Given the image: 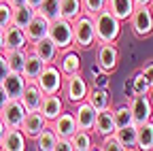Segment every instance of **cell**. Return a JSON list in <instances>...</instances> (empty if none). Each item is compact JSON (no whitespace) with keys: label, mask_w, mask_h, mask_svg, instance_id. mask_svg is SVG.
Masks as SVG:
<instances>
[{"label":"cell","mask_w":153,"mask_h":151,"mask_svg":"<svg viewBox=\"0 0 153 151\" xmlns=\"http://www.w3.org/2000/svg\"><path fill=\"white\" fill-rule=\"evenodd\" d=\"M121 19H117L108 9L94 15V28H96V41L98 43H117L121 36Z\"/></svg>","instance_id":"6da1fadb"},{"label":"cell","mask_w":153,"mask_h":151,"mask_svg":"<svg viewBox=\"0 0 153 151\" xmlns=\"http://www.w3.org/2000/svg\"><path fill=\"white\" fill-rule=\"evenodd\" d=\"M74 28V47L76 49H89L96 41V28H94V17H89L87 13L79 15L72 22Z\"/></svg>","instance_id":"7a4b0ae2"},{"label":"cell","mask_w":153,"mask_h":151,"mask_svg":"<svg viewBox=\"0 0 153 151\" xmlns=\"http://www.w3.org/2000/svg\"><path fill=\"white\" fill-rule=\"evenodd\" d=\"M130 30L136 39H149L153 34V11L151 7H136L132 13V17L128 19Z\"/></svg>","instance_id":"3957f363"},{"label":"cell","mask_w":153,"mask_h":151,"mask_svg":"<svg viewBox=\"0 0 153 151\" xmlns=\"http://www.w3.org/2000/svg\"><path fill=\"white\" fill-rule=\"evenodd\" d=\"M49 39L57 45L60 51H64L68 47H74V28H72V22L64 19V17H57L55 22H51Z\"/></svg>","instance_id":"277c9868"},{"label":"cell","mask_w":153,"mask_h":151,"mask_svg":"<svg viewBox=\"0 0 153 151\" xmlns=\"http://www.w3.org/2000/svg\"><path fill=\"white\" fill-rule=\"evenodd\" d=\"M36 85L41 87V91L45 94H60L62 91V85H64V74L62 70L53 66V64H45L43 72L36 77Z\"/></svg>","instance_id":"5b68a950"},{"label":"cell","mask_w":153,"mask_h":151,"mask_svg":"<svg viewBox=\"0 0 153 151\" xmlns=\"http://www.w3.org/2000/svg\"><path fill=\"white\" fill-rule=\"evenodd\" d=\"M62 89H64V94H66L68 102H72V104H79V102L87 100V94H89V85H87V81L81 77V72H74V74L64 77Z\"/></svg>","instance_id":"8992f818"},{"label":"cell","mask_w":153,"mask_h":151,"mask_svg":"<svg viewBox=\"0 0 153 151\" xmlns=\"http://www.w3.org/2000/svg\"><path fill=\"white\" fill-rule=\"evenodd\" d=\"M130 111H132V117L136 126H143L147 121H151L153 117V100L149 94H134L130 98Z\"/></svg>","instance_id":"52a82bcc"},{"label":"cell","mask_w":153,"mask_h":151,"mask_svg":"<svg viewBox=\"0 0 153 151\" xmlns=\"http://www.w3.org/2000/svg\"><path fill=\"white\" fill-rule=\"evenodd\" d=\"M96 64H98V70L104 72H115L119 66V49L115 47V43H98V49H96Z\"/></svg>","instance_id":"ba28073f"},{"label":"cell","mask_w":153,"mask_h":151,"mask_svg":"<svg viewBox=\"0 0 153 151\" xmlns=\"http://www.w3.org/2000/svg\"><path fill=\"white\" fill-rule=\"evenodd\" d=\"M26 113L28 111H26V106L22 104L19 98H9V102L2 106V111H0V117H2V121L7 123V128H22Z\"/></svg>","instance_id":"9c48e42d"},{"label":"cell","mask_w":153,"mask_h":151,"mask_svg":"<svg viewBox=\"0 0 153 151\" xmlns=\"http://www.w3.org/2000/svg\"><path fill=\"white\" fill-rule=\"evenodd\" d=\"M49 128L55 132L57 138H70L74 132L79 130L76 119H74V113H66V111H62L53 121H49Z\"/></svg>","instance_id":"30bf717a"},{"label":"cell","mask_w":153,"mask_h":151,"mask_svg":"<svg viewBox=\"0 0 153 151\" xmlns=\"http://www.w3.org/2000/svg\"><path fill=\"white\" fill-rule=\"evenodd\" d=\"M49 28H51V22L47 19L45 15H41L36 11V15L32 17V22L26 26V39H28V43L32 45L36 41L47 39V36H49Z\"/></svg>","instance_id":"8fae6325"},{"label":"cell","mask_w":153,"mask_h":151,"mask_svg":"<svg viewBox=\"0 0 153 151\" xmlns=\"http://www.w3.org/2000/svg\"><path fill=\"white\" fill-rule=\"evenodd\" d=\"M45 128H49V121L43 117L41 111H28L26 113L24 123H22V132L26 134V138H36Z\"/></svg>","instance_id":"7c38bea8"},{"label":"cell","mask_w":153,"mask_h":151,"mask_svg":"<svg viewBox=\"0 0 153 151\" xmlns=\"http://www.w3.org/2000/svg\"><path fill=\"white\" fill-rule=\"evenodd\" d=\"M2 39H4V51H9V49H26L30 45L28 39H26V30L15 26V24L7 26L2 30Z\"/></svg>","instance_id":"4fadbf2b"},{"label":"cell","mask_w":153,"mask_h":151,"mask_svg":"<svg viewBox=\"0 0 153 151\" xmlns=\"http://www.w3.org/2000/svg\"><path fill=\"white\" fill-rule=\"evenodd\" d=\"M74 119H76V126L79 130H94V123H96V115H98V111H96L87 100L74 104Z\"/></svg>","instance_id":"5bb4252c"},{"label":"cell","mask_w":153,"mask_h":151,"mask_svg":"<svg viewBox=\"0 0 153 151\" xmlns=\"http://www.w3.org/2000/svg\"><path fill=\"white\" fill-rule=\"evenodd\" d=\"M43 98H45V94L36 85V81H26L24 94H22V98H19L22 104L26 106V111H38L41 104H43Z\"/></svg>","instance_id":"9a60e30c"},{"label":"cell","mask_w":153,"mask_h":151,"mask_svg":"<svg viewBox=\"0 0 153 151\" xmlns=\"http://www.w3.org/2000/svg\"><path fill=\"white\" fill-rule=\"evenodd\" d=\"M55 62H60V68L64 77H68V74H74V72H81V55L76 53V49L68 47L64 49V53L60 55V60H55Z\"/></svg>","instance_id":"2e32d148"},{"label":"cell","mask_w":153,"mask_h":151,"mask_svg":"<svg viewBox=\"0 0 153 151\" xmlns=\"http://www.w3.org/2000/svg\"><path fill=\"white\" fill-rule=\"evenodd\" d=\"M32 51L41 58L45 64H53L55 60H57V53H60V49H57V45L49 39H43V41H36V43H32Z\"/></svg>","instance_id":"e0dca14e"},{"label":"cell","mask_w":153,"mask_h":151,"mask_svg":"<svg viewBox=\"0 0 153 151\" xmlns=\"http://www.w3.org/2000/svg\"><path fill=\"white\" fill-rule=\"evenodd\" d=\"M115 130H117V126H115V119H113V109L98 111V115H96V123H94V134H98L102 138L106 134H113Z\"/></svg>","instance_id":"ac0fdd59"},{"label":"cell","mask_w":153,"mask_h":151,"mask_svg":"<svg viewBox=\"0 0 153 151\" xmlns=\"http://www.w3.org/2000/svg\"><path fill=\"white\" fill-rule=\"evenodd\" d=\"M2 87L7 91V96L9 98H22V94H24V87H26V77L22 72H9L4 81H2Z\"/></svg>","instance_id":"d6986e66"},{"label":"cell","mask_w":153,"mask_h":151,"mask_svg":"<svg viewBox=\"0 0 153 151\" xmlns=\"http://www.w3.org/2000/svg\"><path fill=\"white\" fill-rule=\"evenodd\" d=\"M43 113V117L47 119V121H53L60 113L64 111V102H62V98L57 96V94H47V96L43 98V104H41V109H38Z\"/></svg>","instance_id":"ffe728a7"},{"label":"cell","mask_w":153,"mask_h":151,"mask_svg":"<svg viewBox=\"0 0 153 151\" xmlns=\"http://www.w3.org/2000/svg\"><path fill=\"white\" fill-rule=\"evenodd\" d=\"M2 147H4V151H24L26 149V134L22 132V128H9L4 138H2Z\"/></svg>","instance_id":"44dd1931"},{"label":"cell","mask_w":153,"mask_h":151,"mask_svg":"<svg viewBox=\"0 0 153 151\" xmlns=\"http://www.w3.org/2000/svg\"><path fill=\"white\" fill-rule=\"evenodd\" d=\"M106 9L117 17V19L128 22L132 17V13H134V9H136V4H134V0H108Z\"/></svg>","instance_id":"7402d4cb"},{"label":"cell","mask_w":153,"mask_h":151,"mask_svg":"<svg viewBox=\"0 0 153 151\" xmlns=\"http://www.w3.org/2000/svg\"><path fill=\"white\" fill-rule=\"evenodd\" d=\"M111 91L104 89V87H94L89 89L87 94V102L96 109V111H104V109H111Z\"/></svg>","instance_id":"603a6c76"},{"label":"cell","mask_w":153,"mask_h":151,"mask_svg":"<svg viewBox=\"0 0 153 151\" xmlns=\"http://www.w3.org/2000/svg\"><path fill=\"white\" fill-rule=\"evenodd\" d=\"M43 68H45V62L30 49V51H28V58H26V66H24V77H26V81H36V77L43 72Z\"/></svg>","instance_id":"cb8c5ba5"},{"label":"cell","mask_w":153,"mask_h":151,"mask_svg":"<svg viewBox=\"0 0 153 151\" xmlns=\"http://www.w3.org/2000/svg\"><path fill=\"white\" fill-rule=\"evenodd\" d=\"M115 136L121 141V145L128 149H136V138H138V126L136 123H130V126H123V128H117L115 130Z\"/></svg>","instance_id":"d4e9b609"},{"label":"cell","mask_w":153,"mask_h":151,"mask_svg":"<svg viewBox=\"0 0 153 151\" xmlns=\"http://www.w3.org/2000/svg\"><path fill=\"white\" fill-rule=\"evenodd\" d=\"M4 58L9 62V70L13 72H22L24 74V66H26V58H28V49H9L4 51Z\"/></svg>","instance_id":"484cf974"},{"label":"cell","mask_w":153,"mask_h":151,"mask_svg":"<svg viewBox=\"0 0 153 151\" xmlns=\"http://www.w3.org/2000/svg\"><path fill=\"white\" fill-rule=\"evenodd\" d=\"M136 149H140V151H151L153 149V119L143 123V126H138Z\"/></svg>","instance_id":"4316f807"},{"label":"cell","mask_w":153,"mask_h":151,"mask_svg":"<svg viewBox=\"0 0 153 151\" xmlns=\"http://www.w3.org/2000/svg\"><path fill=\"white\" fill-rule=\"evenodd\" d=\"M72 145H74V151H91V149H98L94 145V138H91V130H76L74 134L70 136Z\"/></svg>","instance_id":"83f0119b"},{"label":"cell","mask_w":153,"mask_h":151,"mask_svg":"<svg viewBox=\"0 0 153 151\" xmlns=\"http://www.w3.org/2000/svg\"><path fill=\"white\" fill-rule=\"evenodd\" d=\"M36 15V9H32L30 4H22V7H13V22L11 24H15V26H19V28H24L26 30V26L32 22V17Z\"/></svg>","instance_id":"f1b7e54d"},{"label":"cell","mask_w":153,"mask_h":151,"mask_svg":"<svg viewBox=\"0 0 153 151\" xmlns=\"http://www.w3.org/2000/svg\"><path fill=\"white\" fill-rule=\"evenodd\" d=\"M60 15L64 19L74 22L79 15H83V2L81 0H60Z\"/></svg>","instance_id":"f546056e"},{"label":"cell","mask_w":153,"mask_h":151,"mask_svg":"<svg viewBox=\"0 0 153 151\" xmlns=\"http://www.w3.org/2000/svg\"><path fill=\"white\" fill-rule=\"evenodd\" d=\"M34 145L38 151H55V145H57V136L51 128H45L41 134L34 138Z\"/></svg>","instance_id":"4dcf8cb0"},{"label":"cell","mask_w":153,"mask_h":151,"mask_svg":"<svg viewBox=\"0 0 153 151\" xmlns=\"http://www.w3.org/2000/svg\"><path fill=\"white\" fill-rule=\"evenodd\" d=\"M113 119H115V126H117V128H123V126L134 123L130 104H121V106H117V109H113Z\"/></svg>","instance_id":"1f68e13d"},{"label":"cell","mask_w":153,"mask_h":151,"mask_svg":"<svg viewBox=\"0 0 153 151\" xmlns=\"http://www.w3.org/2000/svg\"><path fill=\"white\" fill-rule=\"evenodd\" d=\"M38 13L45 15L49 22H55L60 15V0H43V4L38 7Z\"/></svg>","instance_id":"d6a6232c"},{"label":"cell","mask_w":153,"mask_h":151,"mask_svg":"<svg viewBox=\"0 0 153 151\" xmlns=\"http://www.w3.org/2000/svg\"><path fill=\"white\" fill-rule=\"evenodd\" d=\"M130 89H132V96L134 94H151V85L147 83V79H145V74L140 72V68L134 72V77H132V85H130Z\"/></svg>","instance_id":"836d02e7"},{"label":"cell","mask_w":153,"mask_h":151,"mask_svg":"<svg viewBox=\"0 0 153 151\" xmlns=\"http://www.w3.org/2000/svg\"><path fill=\"white\" fill-rule=\"evenodd\" d=\"M98 149H102V151H126V147L121 145V141L115 136V132H113V134L102 136V143H100Z\"/></svg>","instance_id":"e575fe53"},{"label":"cell","mask_w":153,"mask_h":151,"mask_svg":"<svg viewBox=\"0 0 153 151\" xmlns=\"http://www.w3.org/2000/svg\"><path fill=\"white\" fill-rule=\"evenodd\" d=\"M81 2H83V13H87L89 17H94V15H98L100 11L106 9L108 0H81Z\"/></svg>","instance_id":"d590c367"},{"label":"cell","mask_w":153,"mask_h":151,"mask_svg":"<svg viewBox=\"0 0 153 151\" xmlns=\"http://www.w3.org/2000/svg\"><path fill=\"white\" fill-rule=\"evenodd\" d=\"M13 22V7L7 0H0V30H4Z\"/></svg>","instance_id":"8d00e7d4"},{"label":"cell","mask_w":153,"mask_h":151,"mask_svg":"<svg viewBox=\"0 0 153 151\" xmlns=\"http://www.w3.org/2000/svg\"><path fill=\"white\" fill-rule=\"evenodd\" d=\"M94 87H104V89H108V72H104V70L96 72V74H94Z\"/></svg>","instance_id":"74e56055"},{"label":"cell","mask_w":153,"mask_h":151,"mask_svg":"<svg viewBox=\"0 0 153 151\" xmlns=\"http://www.w3.org/2000/svg\"><path fill=\"white\" fill-rule=\"evenodd\" d=\"M140 72L145 74L147 83H149V85H151V89H153V62H147L145 66H140Z\"/></svg>","instance_id":"f35d334b"},{"label":"cell","mask_w":153,"mask_h":151,"mask_svg":"<svg viewBox=\"0 0 153 151\" xmlns=\"http://www.w3.org/2000/svg\"><path fill=\"white\" fill-rule=\"evenodd\" d=\"M74 151V145L70 138H57V145H55V151Z\"/></svg>","instance_id":"ab89813d"},{"label":"cell","mask_w":153,"mask_h":151,"mask_svg":"<svg viewBox=\"0 0 153 151\" xmlns=\"http://www.w3.org/2000/svg\"><path fill=\"white\" fill-rule=\"evenodd\" d=\"M11 70H9V62H7V58H4V53L0 55V83L4 81V77L9 74Z\"/></svg>","instance_id":"60d3db41"},{"label":"cell","mask_w":153,"mask_h":151,"mask_svg":"<svg viewBox=\"0 0 153 151\" xmlns=\"http://www.w3.org/2000/svg\"><path fill=\"white\" fill-rule=\"evenodd\" d=\"M9 102V96H7V91H4V87H2V83H0V111H2V106Z\"/></svg>","instance_id":"b9f144b4"},{"label":"cell","mask_w":153,"mask_h":151,"mask_svg":"<svg viewBox=\"0 0 153 151\" xmlns=\"http://www.w3.org/2000/svg\"><path fill=\"white\" fill-rule=\"evenodd\" d=\"M7 130H9L7 123L2 121V117H0V143H2V138H4V134H7Z\"/></svg>","instance_id":"7bdbcfd3"},{"label":"cell","mask_w":153,"mask_h":151,"mask_svg":"<svg viewBox=\"0 0 153 151\" xmlns=\"http://www.w3.org/2000/svg\"><path fill=\"white\" fill-rule=\"evenodd\" d=\"M26 4H30L32 9H36V11H38V7L43 4V0H26Z\"/></svg>","instance_id":"ee69618b"},{"label":"cell","mask_w":153,"mask_h":151,"mask_svg":"<svg viewBox=\"0 0 153 151\" xmlns=\"http://www.w3.org/2000/svg\"><path fill=\"white\" fill-rule=\"evenodd\" d=\"M134 4H136V7H151L153 0H134Z\"/></svg>","instance_id":"f6af8a7d"},{"label":"cell","mask_w":153,"mask_h":151,"mask_svg":"<svg viewBox=\"0 0 153 151\" xmlns=\"http://www.w3.org/2000/svg\"><path fill=\"white\" fill-rule=\"evenodd\" d=\"M7 2L11 7H22V4H26V0H7Z\"/></svg>","instance_id":"bcb514c9"},{"label":"cell","mask_w":153,"mask_h":151,"mask_svg":"<svg viewBox=\"0 0 153 151\" xmlns=\"http://www.w3.org/2000/svg\"><path fill=\"white\" fill-rule=\"evenodd\" d=\"M4 53V39H2V30H0V55Z\"/></svg>","instance_id":"7dc6e473"},{"label":"cell","mask_w":153,"mask_h":151,"mask_svg":"<svg viewBox=\"0 0 153 151\" xmlns=\"http://www.w3.org/2000/svg\"><path fill=\"white\" fill-rule=\"evenodd\" d=\"M0 151H4V147H2V143H0Z\"/></svg>","instance_id":"c3c4849f"},{"label":"cell","mask_w":153,"mask_h":151,"mask_svg":"<svg viewBox=\"0 0 153 151\" xmlns=\"http://www.w3.org/2000/svg\"><path fill=\"white\" fill-rule=\"evenodd\" d=\"M151 151H153V149H151Z\"/></svg>","instance_id":"681fc988"},{"label":"cell","mask_w":153,"mask_h":151,"mask_svg":"<svg viewBox=\"0 0 153 151\" xmlns=\"http://www.w3.org/2000/svg\"><path fill=\"white\" fill-rule=\"evenodd\" d=\"M151 119H153V117H151Z\"/></svg>","instance_id":"f907efd6"}]
</instances>
